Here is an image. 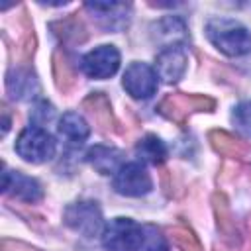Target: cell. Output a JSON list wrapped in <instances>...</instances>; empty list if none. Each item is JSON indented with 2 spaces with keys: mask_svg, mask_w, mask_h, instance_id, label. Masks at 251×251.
Here are the masks:
<instances>
[{
  "mask_svg": "<svg viewBox=\"0 0 251 251\" xmlns=\"http://www.w3.org/2000/svg\"><path fill=\"white\" fill-rule=\"evenodd\" d=\"M206 37L229 57H239L251 51V31L229 18H212L206 24Z\"/></svg>",
  "mask_w": 251,
  "mask_h": 251,
  "instance_id": "obj_1",
  "label": "cell"
},
{
  "mask_svg": "<svg viewBox=\"0 0 251 251\" xmlns=\"http://www.w3.org/2000/svg\"><path fill=\"white\" fill-rule=\"evenodd\" d=\"M216 108V100L206 94H186V92H171L163 96V100L157 106V112L167 118L169 122H175L176 126L184 127L188 118L196 112H212Z\"/></svg>",
  "mask_w": 251,
  "mask_h": 251,
  "instance_id": "obj_2",
  "label": "cell"
},
{
  "mask_svg": "<svg viewBox=\"0 0 251 251\" xmlns=\"http://www.w3.org/2000/svg\"><path fill=\"white\" fill-rule=\"evenodd\" d=\"M145 243V227L129 218H114L102 231L106 251H139Z\"/></svg>",
  "mask_w": 251,
  "mask_h": 251,
  "instance_id": "obj_3",
  "label": "cell"
},
{
  "mask_svg": "<svg viewBox=\"0 0 251 251\" xmlns=\"http://www.w3.org/2000/svg\"><path fill=\"white\" fill-rule=\"evenodd\" d=\"M55 149V139L39 126H27L16 141L18 155L27 163H45L53 159Z\"/></svg>",
  "mask_w": 251,
  "mask_h": 251,
  "instance_id": "obj_4",
  "label": "cell"
},
{
  "mask_svg": "<svg viewBox=\"0 0 251 251\" xmlns=\"http://www.w3.org/2000/svg\"><path fill=\"white\" fill-rule=\"evenodd\" d=\"M65 224L84 237H94L102 231V212L96 202L84 200L65 208Z\"/></svg>",
  "mask_w": 251,
  "mask_h": 251,
  "instance_id": "obj_5",
  "label": "cell"
},
{
  "mask_svg": "<svg viewBox=\"0 0 251 251\" xmlns=\"http://www.w3.org/2000/svg\"><path fill=\"white\" fill-rule=\"evenodd\" d=\"M153 188V180L139 163H126L114 175V190L124 196H143Z\"/></svg>",
  "mask_w": 251,
  "mask_h": 251,
  "instance_id": "obj_6",
  "label": "cell"
},
{
  "mask_svg": "<svg viewBox=\"0 0 251 251\" xmlns=\"http://www.w3.org/2000/svg\"><path fill=\"white\" fill-rule=\"evenodd\" d=\"M122 84L129 96L137 100H145L157 92V73L147 63L135 61L126 69Z\"/></svg>",
  "mask_w": 251,
  "mask_h": 251,
  "instance_id": "obj_7",
  "label": "cell"
},
{
  "mask_svg": "<svg viewBox=\"0 0 251 251\" xmlns=\"http://www.w3.org/2000/svg\"><path fill=\"white\" fill-rule=\"evenodd\" d=\"M80 67L90 78H110L120 67V51L114 45H100L82 57Z\"/></svg>",
  "mask_w": 251,
  "mask_h": 251,
  "instance_id": "obj_8",
  "label": "cell"
},
{
  "mask_svg": "<svg viewBox=\"0 0 251 251\" xmlns=\"http://www.w3.org/2000/svg\"><path fill=\"white\" fill-rule=\"evenodd\" d=\"M2 192L24 202H37L43 196V190L35 178L20 171H8V169H4L2 173Z\"/></svg>",
  "mask_w": 251,
  "mask_h": 251,
  "instance_id": "obj_9",
  "label": "cell"
},
{
  "mask_svg": "<svg viewBox=\"0 0 251 251\" xmlns=\"http://www.w3.org/2000/svg\"><path fill=\"white\" fill-rule=\"evenodd\" d=\"M186 51L180 47V45H171V47H165L157 59H155V73L159 78H163L165 82H176L184 71H186Z\"/></svg>",
  "mask_w": 251,
  "mask_h": 251,
  "instance_id": "obj_10",
  "label": "cell"
},
{
  "mask_svg": "<svg viewBox=\"0 0 251 251\" xmlns=\"http://www.w3.org/2000/svg\"><path fill=\"white\" fill-rule=\"evenodd\" d=\"M208 141L212 145V149L224 157L229 159H237V161H247L251 159V145L235 135H231L229 131L224 129H210L208 131Z\"/></svg>",
  "mask_w": 251,
  "mask_h": 251,
  "instance_id": "obj_11",
  "label": "cell"
},
{
  "mask_svg": "<svg viewBox=\"0 0 251 251\" xmlns=\"http://www.w3.org/2000/svg\"><path fill=\"white\" fill-rule=\"evenodd\" d=\"M82 110L94 122L96 129L102 133H110L114 129V112L110 100L102 92H92L82 100Z\"/></svg>",
  "mask_w": 251,
  "mask_h": 251,
  "instance_id": "obj_12",
  "label": "cell"
},
{
  "mask_svg": "<svg viewBox=\"0 0 251 251\" xmlns=\"http://www.w3.org/2000/svg\"><path fill=\"white\" fill-rule=\"evenodd\" d=\"M6 90L12 98L16 100H31L37 92H39V84L37 78L24 67L12 69L6 75Z\"/></svg>",
  "mask_w": 251,
  "mask_h": 251,
  "instance_id": "obj_13",
  "label": "cell"
},
{
  "mask_svg": "<svg viewBox=\"0 0 251 251\" xmlns=\"http://www.w3.org/2000/svg\"><path fill=\"white\" fill-rule=\"evenodd\" d=\"M51 63H53V78H55L57 88L63 94L71 92V88L76 84V67H75V61L71 59V55L67 51L55 49Z\"/></svg>",
  "mask_w": 251,
  "mask_h": 251,
  "instance_id": "obj_14",
  "label": "cell"
},
{
  "mask_svg": "<svg viewBox=\"0 0 251 251\" xmlns=\"http://www.w3.org/2000/svg\"><path fill=\"white\" fill-rule=\"evenodd\" d=\"M212 206H214V216H216L218 229H220V233L224 235V239L237 241V226H235V220H233V216H231L229 202H227L226 194H224V192H214V196H212Z\"/></svg>",
  "mask_w": 251,
  "mask_h": 251,
  "instance_id": "obj_15",
  "label": "cell"
},
{
  "mask_svg": "<svg viewBox=\"0 0 251 251\" xmlns=\"http://www.w3.org/2000/svg\"><path fill=\"white\" fill-rule=\"evenodd\" d=\"M126 4H120V2H86V8L96 14V18L102 22V25L106 29H114L116 25H124L127 24V16H124V12L127 10H122Z\"/></svg>",
  "mask_w": 251,
  "mask_h": 251,
  "instance_id": "obj_16",
  "label": "cell"
},
{
  "mask_svg": "<svg viewBox=\"0 0 251 251\" xmlns=\"http://www.w3.org/2000/svg\"><path fill=\"white\" fill-rule=\"evenodd\" d=\"M120 159H122V153L118 149L106 147V145H94L86 153V161L100 175H110V173L118 171L120 169Z\"/></svg>",
  "mask_w": 251,
  "mask_h": 251,
  "instance_id": "obj_17",
  "label": "cell"
},
{
  "mask_svg": "<svg viewBox=\"0 0 251 251\" xmlns=\"http://www.w3.org/2000/svg\"><path fill=\"white\" fill-rule=\"evenodd\" d=\"M49 27L63 43H82L86 39V27L80 22L78 14H71L59 22H53Z\"/></svg>",
  "mask_w": 251,
  "mask_h": 251,
  "instance_id": "obj_18",
  "label": "cell"
},
{
  "mask_svg": "<svg viewBox=\"0 0 251 251\" xmlns=\"http://www.w3.org/2000/svg\"><path fill=\"white\" fill-rule=\"evenodd\" d=\"M59 133L69 141V143H76L80 145L88 133H90V127L88 124L84 122L82 116L75 114V112H67L63 114V118L59 120Z\"/></svg>",
  "mask_w": 251,
  "mask_h": 251,
  "instance_id": "obj_19",
  "label": "cell"
},
{
  "mask_svg": "<svg viewBox=\"0 0 251 251\" xmlns=\"http://www.w3.org/2000/svg\"><path fill=\"white\" fill-rule=\"evenodd\" d=\"M135 153H137L139 159H143V161H147L151 165H161L167 159V147H165V143L157 135H153V133L145 135L135 145Z\"/></svg>",
  "mask_w": 251,
  "mask_h": 251,
  "instance_id": "obj_20",
  "label": "cell"
},
{
  "mask_svg": "<svg viewBox=\"0 0 251 251\" xmlns=\"http://www.w3.org/2000/svg\"><path fill=\"white\" fill-rule=\"evenodd\" d=\"M167 233H169V239H171L180 251H204V249H202V243H200V239H198V235H196L190 227H186V226H182V224L167 227Z\"/></svg>",
  "mask_w": 251,
  "mask_h": 251,
  "instance_id": "obj_21",
  "label": "cell"
},
{
  "mask_svg": "<svg viewBox=\"0 0 251 251\" xmlns=\"http://www.w3.org/2000/svg\"><path fill=\"white\" fill-rule=\"evenodd\" d=\"M155 29H159L157 31L159 39H165L169 43L167 47L176 45L175 41H180V39L186 37V25H184V22L180 18H173V16L171 18H165V20H161L155 25Z\"/></svg>",
  "mask_w": 251,
  "mask_h": 251,
  "instance_id": "obj_22",
  "label": "cell"
},
{
  "mask_svg": "<svg viewBox=\"0 0 251 251\" xmlns=\"http://www.w3.org/2000/svg\"><path fill=\"white\" fill-rule=\"evenodd\" d=\"M233 126L247 137H251V102H241L231 112Z\"/></svg>",
  "mask_w": 251,
  "mask_h": 251,
  "instance_id": "obj_23",
  "label": "cell"
},
{
  "mask_svg": "<svg viewBox=\"0 0 251 251\" xmlns=\"http://www.w3.org/2000/svg\"><path fill=\"white\" fill-rule=\"evenodd\" d=\"M145 251H169V245L165 241V235L155 226H145Z\"/></svg>",
  "mask_w": 251,
  "mask_h": 251,
  "instance_id": "obj_24",
  "label": "cell"
},
{
  "mask_svg": "<svg viewBox=\"0 0 251 251\" xmlns=\"http://www.w3.org/2000/svg\"><path fill=\"white\" fill-rule=\"evenodd\" d=\"M0 247H2V251H39V249H35V247H31V245H27V243H24V241L8 239V237H4V239H2Z\"/></svg>",
  "mask_w": 251,
  "mask_h": 251,
  "instance_id": "obj_25",
  "label": "cell"
},
{
  "mask_svg": "<svg viewBox=\"0 0 251 251\" xmlns=\"http://www.w3.org/2000/svg\"><path fill=\"white\" fill-rule=\"evenodd\" d=\"M2 116H4V120H2V133H6L8 127H10V118H8V108H6V104L2 106Z\"/></svg>",
  "mask_w": 251,
  "mask_h": 251,
  "instance_id": "obj_26",
  "label": "cell"
},
{
  "mask_svg": "<svg viewBox=\"0 0 251 251\" xmlns=\"http://www.w3.org/2000/svg\"><path fill=\"white\" fill-rule=\"evenodd\" d=\"M214 251H224V249H220V247H218V245H216V249H214Z\"/></svg>",
  "mask_w": 251,
  "mask_h": 251,
  "instance_id": "obj_27",
  "label": "cell"
},
{
  "mask_svg": "<svg viewBox=\"0 0 251 251\" xmlns=\"http://www.w3.org/2000/svg\"><path fill=\"white\" fill-rule=\"evenodd\" d=\"M245 251H251V243H249V245H247V249H245Z\"/></svg>",
  "mask_w": 251,
  "mask_h": 251,
  "instance_id": "obj_28",
  "label": "cell"
}]
</instances>
